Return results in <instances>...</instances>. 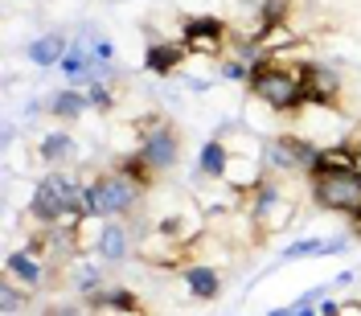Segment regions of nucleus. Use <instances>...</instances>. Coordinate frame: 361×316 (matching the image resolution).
Wrapping results in <instances>:
<instances>
[{
	"label": "nucleus",
	"instance_id": "f257e3e1",
	"mask_svg": "<svg viewBox=\"0 0 361 316\" xmlns=\"http://www.w3.org/2000/svg\"><path fill=\"white\" fill-rule=\"evenodd\" d=\"M247 95L267 103V111L288 115V111H304V66H283V62H271L263 58L259 66L250 70Z\"/></svg>",
	"mask_w": 361,
	"mask_h": 316
},
{
	"label": "nucleus",
	"instance_id": "f03ea898",
	"mask_svg": "<svg viewBox=\"0 0 361 316\" xmlns=\"http://www.w3.org/2000/svg\"><path fill=\"white\" fill-rule=\"evenodd\" d=\"M140 198H144V189L132 177H123L119 169H107L99 177L82 181V214L87 218H99V222L128 218L135 205H140Z\"/></svg>",
	"mask_w": 361,
	"mask_h": 316
},
{
	"label": "nucleus",
	"instance_id": "7ed1b4c3",
	"mask_svg": "<svg viewBox=\"0 0 361 316\" xmlns=\"http://www.w3.org/2000/svg\"><path fill=\"white\" fill-rule=\"evenodd\" d=\"M312 181V202L324 214H345L353 218L361 209V169H337V173H320Z\"/></svg>",
	"mask_w": 361,
	"mask_h": 316
},
{
	"label": "nucleus",
	"instance_id": "20e7f679",
	"mask_svg": "<svg viewBox=\"0 0 361 316\" xmlns=\"http://www.w3.org/2000/svg\"><path fill=\"white\" fill-rule=\"evenodd\" d=\"M135 135H140V148H135V152L148 160L157 173H169V169L180 160V132L169 123V119L148 115V119L135 123Z\"/></svg>",
	"mask_w": 361,
	"mask_h": 316
},
{
	"label": "nucleus",
	"instance_id": "39448f33",
	"mask_svg": "<svg viewBox=\"0 0 361 316\" xmlns=\"http://www.w3.org/2000/svg\"><path fill=\"white\" fill-rule=\"evenodd\" d=\"M316 152H320L316 144H308L304 135H292V132L263 140V164L275 169V173H312Z\"/></svg>",
	"mask_w": 361,
	"mask_h": 316
},
{
	"label": "nucleus",
	"instance_id": "423d86ee",
	"mask_svg": "<svg viewBox=\"0 0 361 316\" xmlns=\"http://www.w3.org/2000/svg\"><path fill=\"white\" fill-rule=\"evenodd\" d=\"M189 250H193L189 238H180V234L164 230V226H148V230L140 234V243H135V259L160 263V267H180Z\"/></svg>",
	"mask_w": 361,
	"mask_h": 316
},
{
	"label": "nucleus",
	"instance_id": "0eeeda50",
	"mask_svg": "<svg viewBox=\"0 0 361 316\" xmlns=\"http://www.w3.org/2000/svg\"><path fill=\"white\" fill-rule=\"evenodd\" d=\"M226 37H230V29L218 17H180V42L197 58H218Z\"/></svg>",
	"mask_w": 361,
	"mask_h": 316
},
{
	"label": "nucleus",
	"instance_id": "6e6552de",
	"mask_svg": "<svg viewBox=\"0 0 361 316\" xmlns=\"http://www.w3.org/2000/svg\"><path fill=\"white\" fill-rule=\"evenodd\" d=\"M304 107H341V74L329 62H304Z\"/></svg>",
	"mask_w": 361,
	"mask_h": 316
},
{
	"label": "nucleus",
	"instance_id": "1a4fd4ad",
	"mask_svg": "<svg viewBox=\"0 0 361 316\" xmlns=\"http://www.w3.org/2000/svg\"><path fill=\"white\" fill-rule=\"evenodd\" d=\"M4 275L37 292V288L49 284V263H45V255L37 247H21V250H8V259H4Z\"/></svg>",
	"mask_w": 361,
	"mask_h": 316
},
{
	"label": "nucleus",
	"instance_id": "9d476101",
	"mask_svg": "<svg viewBox=\"0 0 361 316\" xmlns=\"http://www.w3.org/2000/svg\"><path fill=\"white\" fill-rule=\"evenodd\" d=\"M70 45H74V37H66L62 29H45L42 37H33V42L25 45V62L37 66V70L62 66V58L70 54Z\"/></svg>",
	"mask_w": 361,
	"mask_h": 316
},
{
	"label": "nucleus",
	"instance_id": "9b49d317",
	"mask_svg": "<svg viewBox=\"0 0 361 316\" xmlns=\"http://www.w3.org/2000/svg\"><path fill=\"white\" fill-rule=\"evenodd\" d=\"M180 279H185L189 296H193V300H202V304L218 300V296H222V288H226V275L214 267V263H185Z\"/></svg>",
	"mask_w": 361,
	"mask_h": 316
},
{
	"label": "nucleus",
	"instance_id": "f8f14e48",
	"mask_svg": "<svg viewBox=\"0 0 361 316\" xmlns=\"http://www.w3.org/2000/svg\"><path fill=\"white\" fill-rule=\"evenodd\" d=\"M180 62H189V45L180 42H152L144 49V70L148 74H157V78H169V74H177Z\"/></svg>",
	"mask_w": 361,
	"mask_h": 316
},
{
	"label": "nucleus",
	"instance_id": "ddd939ff",
	"mask_svg": "<svg viewBox=\"0 0 361 316\" xmlns=\"http://www.w3.org/2000/svg\"><path fill=\"white\" fill-rule=\"evenodd\" d=\"M132 234H128V226L119 222V218H107L103 222V238H99V259L107 263V267H119V263H128V255H132Z\"/></svg>",
	"mask_w": 361,
	"mask_h": 316
},
{
	"label": "nucleus",
	"instance_id": "4468645a",
	"mask_svg": "<svg viewBox=\"0 0 361 316\" xmlns=\"http://www.w3.org/2000/svg\"><path fill=\"white\" fill-rule=\"evenodd\" d=\"M37 160H42L45 169H66L78 160V144H74V135L66 128H58V132L42 135V144H37Z\"/></svg>",
	"mask_w": 361,
	"mask_h": 316
},
{
	"label": "nucleus",
	"instance_id": "2eb2a0df",
	"mask_svg": "<svg viewBox=\"0 0 361 316\" xmlns=\"http://www.w3.org/2000/svg\"><path fill=\"white\" fill-rule=\"evenodd\" d=\"M49 119H58V123H78L82 115L90 111V103H87V90H78V87H62V90H54L49 99Z\"/></svg>",
	"mask_w": 361,
	"mask_h": 316
},
{
	"label": "nucleus",
	"instance_id": "dca6fc26",
	"mask_svg": "<svg viewBox=\"0 0 361 316\" xmlns=\"http://www.w3.org/2000/svg\"><path fill=\"white\" fill-rule=\"evenodd\" d=\"M226 164H230V148L222 135H209L197 152V177L202 181H226Z\"/></svg>",
	"mask_w": 361,
	"mask_h": 316
},
{
	"label": "nucleus",
	"instance_id": "f3484780",
	"mask_svg": "<svg viewBox=\"0 0 361 316\" xmlns=\"http://www.w3.org/2000/svg\"><path fill=\"white\" fill-rule=\"evenodd\" d=\"M74 42H82L90 49V58L94 62H107V66H115V58H119V49H115V42L103 33V29H82Z\"/></svg>",
	"mask_w": 361,
	"mask_h": 316
},
{
	"label": "nucleus",
	"instance_id": "a211bd4d",
	"mask_svg": "<svg viewBox=\"0 0 361 316\" xmlns=\"http://www.w3.org/2000/svg\"><path fill=\"white\" fill-rule=\"evenodd\" d=\"M33 304V288H25L17 279H4V288H0V312L4 316H17L21 308Z\"/></svg>",
	"mask_w": 361,
	"mask_h": 316
},
{
	"label": "nucleus",
	"instance_id": "6ab92c4d",
	"mask_svg": "<svg viewBox=\"0 0 361 316\" xmlns=\"http://www.w3.org/2000/svg\"><path fill=\"white\" fill-rule=\"evenodd\" d=\"M87 103H90V111H115V87L111 83H90L87 87Z\"/></svg>",
	"mask_w": 361,
	"mask_h": 316
},
{
	"label": "nucleus",
	"instance_id": "aec40b11",
	"mask_svg": "<svg viewBox=\"0 0 361 316\" xmlns=\"http://www.w3.org/2000/svg\"><path fill=\"white\" fill-rule=\"evenodd\" d=\"M320 247H324V238H300L292 247H283L279 263H292V259H304V255H320Z\"/></svg>",
	"mask_w": 361,
	"mask_h": 316
},
{
	"label": "nucleus",
	"instance_id": "412c9836",
	"mask_svg": "<svg viewBox=\"0 0 361 316\" xmlns=\"http://www.w3.org/2000/svg\"><path fill=\"white\" fill-rule=\"evenodd\" d=\"M222 78L226 83H250V62H243V58H226Z\"/></svg>",
	"mask_w": 361,
	"mask_h": 316
},
{
	"label": "nucleus",
	"instance_id": "4be33fe9",
	"mask_svg": "<svg viewBox=\"0 0 361 316\" xmlns=\"http://www.w3.org/2000/svg\"><path fill=\"white\" fill-rule=\"evenodd\" d=\"M45 316H94V312H90L87 300H78V304H49Z\"/></svg>",
	"mask_w": 361,
	"mask_h": 316
},
{
	"label": "nucleus",
	"instance_id": "5701e85b",
	"mask_svg": "<svg viewBox=\"0 0 361 316\" xmlns=\"http://www.w3.org/2000/svg\"><path fill=\"white\" fill-rule=\"evenodd\" d=\"M90 312H94V316H152L148 308H144V304H140V308H119V304H94Z\"/></svg>",
	"mask_w": 361,
	"mask_h": 316
},
{
	"label": "nucleus",
	"instance_id": "b1692460",
	"mask_svg": "<svg viewBox=\"0 0 361 316\" xmlns=\"http://www.w3.org/2000/svg\"><path fill=\"white\" fill-rule=\"evenodd\" d=\"M349 234H353V238L361 243V209L353 214V218H349Z\"/></svg>",
	"mask_w": 361,
	"mask_h": 316
},
{
	"label": "nucleus",
	"instance_id": "393cba45",
	"mask_svg": "<svg viewBox=\"0 0 361 316\" xmlns=\"http://www.w3.org/2000/svg\"><path fill=\"white\" fill-rule=\"evenodd\" d=\"M267 316H295V304H279V308H271Z\"/></svg>",
	"mask_w": 361,
	"mask_h": 316
},
{
	"label": "nucleus",
	"instance_id": "a878e982",
	"mask_svg": "<svg viewBox=\"0 0 361 316\" xmlns=\"http://www.w3.org/2000/svg\"><path fill=\"white\" fill-rule=\"evenodd\" d=\"M353 148H357V169H361V132L353 135Z\"/></svg>",
	"mask_w": 361,
	"mask_h": 316
}]
</instances>
